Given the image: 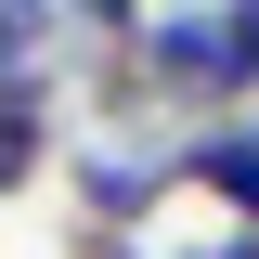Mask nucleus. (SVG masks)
Wrapping results in <instances>:
<instances>
[{
    "label": "nucleus",
    "instance_id": "3",
    "mask_svg": "<svg viewBox=\"0 0 259 259\" xmlns=\"http://www.w3.org/2000/svg\"><path fill=\"white\" fill-rule=\"evenodd\" d=\"M52 156H65V104H52V78H0V194H39V182H52Z\"/></svg>",
    "mask_w": 259,
    "mask_h": 259
},
{
    "label": "nucleus",
    "instance_id": "4",
    "mask_svg": "<svg viewBox=\"0 0 259 259\" xmlns=\"http://www.w3.org/2000/svg\"><path fill=\"white\" fill-rule=\"evenodd\" d=\"M143 26H156V0H65V52H130V39H143Z\"/></svg>",
    "mask_w": 259,
    "mask_h": 259
},
{
    "label": "nucleus",
    "instance_id": "2",
    "mask_svg": "<svg viewBox=\"0 0 259 259\" xmlns=\"http://www.w3.org/2000/svg\"><path fill=\"white\" fill-rule=\"evenodd\" d=\"M168 182L182 207H221V233H259V130H182Z\"/></svg>",
    "mask_w": 259,
    "mask_h": 259
},
{
    "label": "nucleus",
    "instance_id": "5",
    "mask_svg": "<svg viewBox=\"0 0 259 259\" xmlns=\"http://www.w3.org/2000/svg\"><path fill=\"white\" fill-rule=\"evenodd\" d=\"M221 52H233V91L259 104V0H221Z\"/></svg>",
    "mask_w": 259,
    "mask_h": 259
},
{
    "label": "nucleus",
    "instance_id": "1",
    "mask_svg": "<svg viewBox=\"0 0 259 259\" xmlns=\"http://www.w3.org/2000/svg\"><path fill=\"white\" fill-rule=\"evenodd\" d=\"M143 52V78H156V104L168 117H233V52H221V0H156V26L130 39Z\"/></svg>",
    "mask_w": 259,
    "mask_h": 259
}]
</instances>
